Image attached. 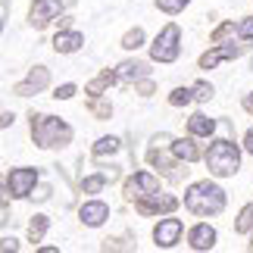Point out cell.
<instances>
[{"label":"cell","instance_id":"ffe728a7","mask_svg":"<svg viewBox=\"0 0 253 253\" xmlns=\"http://www.w3.org/2000/svg\"><path fill=\"white\" fill-rule=\"evenodd\" d=\"M47 228H50V219H47V216H35L32 222H28V241H32V244H41V238L47 235Z\"/></svg>","mask_w":253,"mask_h":253},{"label":"cell","instance_id":"277c9868","mask_svg":"<svg viewBox=\"0 0 253 253\" xmlns=\"http://www.w3.org/2000/svg\"><path fill=\"white\" fill-rule=\"evenodd\" d=\"M178 41H181V28L175 25V22H169V25L157 35V41L150 44V56H153L157 63H175V60H178V50H181Z\"/></svg>","mask_w":253,"mask_h":253},{"label":"cell","instance_id":"ac0fdd59","mask_svg":"<svg viewBox=\"0 0 253 253\" xmlns=\"http://www.w3.org/2000/svg\"><path fill=\"white\" fill-rule=\"evenodd\" d=\"M113 82H119V75L106 69V72H100V75H97L94 82H87V84H84V91L91 94V97H100V91H106V87H110Z\"/></svg>","mask_w":253,"mask_h":253},{"label":"cell","instance_id":"8992f818","mask_svg":"<svg viewBox=\"0 0 253 253\" xmlns=\"http://www.w3.org/2000/svg\"><path fill=\"white\" fill-rule=\"evenodd\" d=\"M60 13H63L60 0H35L32 9H28V22H32L35 28H47Z\"/></svg>","mask_w":253,"mask_h":253},{"label":"cell","instance_id":"5b68a950","mask_svg":"<svg viewBox=\"0 0 253 253\" xmlns=\"http://www.w3.org/2000/svg\"><path fill=\"white\" fill-rule=\"evenodd\" d=\"M35 184H38V169H32V166H19V169L9 172L6 191H9V197L22 200V197H32Z\"/></svg>","mask_w":253,"mask_h":253},{"label":"cell","instance_id":"2e32d148","mask_svg":"<svg viewBox=\"0 0 253 253\" xmlns=\"http://www.w3.org/2000/svg\"><path fill=\"white\" fill-rule=\"evenodd\" d=\"M188 131L194 138H210V134L216 131V119H210L207 113H194L188 119Z\"/></svg>","mask_w":253,"mask_h":253},{"label":"cell","instance_id":"4316f807","mask_svg":"<svg viewBox=\"0 0 253 253\" xmlns=\"http://www.w3.org/2000/svg\"><path fill=\"white\" fill-rule=\"evenodd\" d=\"M191 0H157V6L163 9V13H169V16H175V13H181L184 6H188Z\"/></svg>","mask_w":253,"mask_h":253},{"label":"cell","instance_id":"6da1fadb","mask_svg":"<svg viewBox=\"0 0 253 253\" xmlns=\"http://www.w3.org/2000/svg\"><path fill=\"white\" fill-rule=\"evenodd\" d=\"M184 207L197 216H212V212L225 210V191L212 181H194L188 191H184Z\"/></svg>","mask_w":253,"mask_h":253},{"label":"cell","instance_id":"d6986e66","mask_svg":"<svg viewBox=\"0 0 253 253\" xmlns=\"http://www.w3.org/2000/svg\"><path fill=\"white\" fill-rule=\"evenodd\" d=\"M119 147H122V141L113 138V134H106V138H100V141L94 144V157H97V160L113 157V153H119Z\"/></svg>","mask_w":253,"mask_h":253},{"label":"cell","instance_id":"cb8c5ba5","mask_svg":"<svg viewBox=\"0 0 253 253\" xmlns=\"http://www.w3.org/2000/svg\"><path fill=\"white\" fill-rule=\"evenodd\" d=\"M194 100V91H191V87H175V91L169 94V103L172 106H188Z\"/></svg>","mask_w":253,"mask_h":253},{"label":"cell","instance_id":"83f0119b","mask_svg":"<svg viewBox=\"0 0 253 253\" xmlns=\"http://www.w3.org/2000/svg\"><path fill=\"white\" fill-rule=\"evenodd\" d=\"M231 35H235V22H222L216 32L210 35V41H212V44H222V41H225V38H231Z\"/></svg>","mask_w":253,"mask_h":253},{"label":"cell","instance_id":"7c38bea8","mask_svg":"<svg viewBox=\"0 0 253 253\" xmlns=\"http://www.w3.org/2000/svg\"><path fill=\"white\" fill-rule=\"evenodd\" d=\"M235 56H241V47H235V44L212 47V50H207V53L200 56V69H216L219 63H225V60H235Z\"/></svg>","mask_w":253,"mask_h":253},{"label":"cell","instance_id":"d6a6232c","mask_svg":"<svg viewBox=\"0 0 253 253\" xmlns=\"http://www.w3.org/2000/svg\"><path fill=\"white\" fill-rule=\"evenodd\" d=\"M244 150H247L250 157H253V128H250V131L244 134Z\"/></svg>","mask_w":253,"mask_h":253},{"label":"cell","instance_id":"9a60e30c","mask_svg":"<svg viewBox=\"0 0 253 253\" xmlns=\"http://www.w3.org/2000/svg\"><path fill=\"white\" fill-rule=\"evenodd\" d=\"M82 44H84V38L79 32H66V28L53 38V50L56 53H75V50H82Z\"/></svg>","mask_w":253,"mask_h":253},{"label":"cell","instance_id":"5bb4252c","mask_svg":"<svg viewBox=\"0 0 253 253\" xmlns=\"http://www.w3.org/2000/svg\"><path fill=\"white\" fill-rule=\"evenodd\" d=\"M147 63H141V60H125L116 66V75H119V82H138V79H147Z\"/></svg>","mask_w":253,"mask_h":253},{"label":"cell","instance_id":"7a4b0ae2","mask_svg":"<svg viewBox=\"0 0 253 253\" xmlns=\"http://www.w3.org/2000/svg\"><path fill=\"white\" fill-rule=\"evenodd\" d=\"M32 138L38 147L53 150V147H66L72 141V125H66L56 116H38L32 113Z\"/></svg>","mask_w":253,"mask_h":253},{"label":"cell","instance_id":"1f68e13d","mask_svg":"<svg viewBox=\"0 0 253 253\" xmlns=\"http://www.w3.org/2000/svg\"><path fill=\"white\" fill-rule=\"evenodd\" d=\"M0 250H19V241L16 238H3L0 241Z\"/></svg>","mask_w":253,"mask_h":253},{"label":"cell","instance_id":"ba28073f","mask_svg":"<svg viewBox=\"0 0 253 253\" xmlns=\"http://www.w3.org/2000/svg\"><path fill=\"white\" fill-rule=\"evenodd\" d=\"M47 82H50L47 66H35V69L25 75V82H19V84L13 87V94H16V97H32V94H38V91H44Z\"/></svg>","mask_w":253,"mask_h":253},{"label":"cell","instance_id":"44dd1931","mask_svg":"<svg viewBox=\"0 0 253 253\" xmlns=\"http://www.w3.org/2000/svg\"><path fill=\"white\" fill-rule=\"evenodd\" d=\"M235 231H241V235L253 231V203H247V207L241 210V216H238V222H235Z\"/></svg>","mask_w":253,"mask_h":253},{"label":"cell","instance_id":"f35d334b","mask_svg":"<svg viewBox=\"0 0 253 253\" xmlns=\"http://www.w3.org/2000/svg\"><path fill=\"white\" fill-rule=\"evenodd\" d=\"M250 250H253V238H250Z\"/></svg>","mask_w":253,"mask_h":253},{"label":"cell","instance_id":"836d02e7","mask_svg":"<svg viewBox=\"0 0 253 253\" xmlns=\"http://www.w3.org/2000/svg\"><path fill=\"white\" fill-rule=\"evenodd\" d=\"M13 119H16L13 113H0V128H6V125H13Z\"/></svg>","mask_w":253,"mask_h":253},{"label":"cell","instance_id":"f546056e","mask_svg":"<svg viewBox=\"0 0 253 253\" xmlns=\"http://www.w3.org/2000/svg\"><path fill=\"white\" fill-rule=\"evenodd\" d=\"M238 35H241V38H244V41H250V38H253V16H247V19H244V22H241V25H238Z\"/></svg>","mask_w":253,"mask_h":253},{"label":"cell","instance_id":"ab89813d","mask_svg":"<svg viewBox=\"0 0 253 253\" xmlns=\"http://www.w3.org/2000/svg\"><path fill=\"white\" fill-rule=\"evenodd\" d=\"M250 69H253V63H250Z\"/></svg>","mask_w":253,"mask_h":253},{"label":"cell","instance_id":"d4e9b609","mask_svg":"<svg viewBox=\"0 0 253 253\" xmlns=\"http://www.w3.org/2000/svg\"><path fill=\"white\" fill-rule=\"evenodd\" d=\"M87 106H91V113L97 116V119H110V116H113V103L100 100V97H94V100L87 103Z\"/></svg>","mask_w":253,"mask_h":253},{"label":"cell","instance_id":"e575fe53","mask_svg":"<svg viewBox=\"0 0 253 253\" xmlns=\"http://www.w3.org/2000/svg\"><path fill=\"white\" fill-rule=\"evenodd\" d=\"M32 197H35V200H47V197H50V188L44 184V188H38V194H32Z\"/></svg>","mask_w":253,"mask_h":253},{"label":"cell","instance_id":"4fadbf2b","mask_svg":"<svg viewBox=\"0 0 253 253\" xmlns=\"http://www.w3.org/2000/svg\"><path fill=\"white\" fill-rule=\"evenodd\" d=\"M188 244L194 250H212L216 247V228L207 225V222H200V225H194L188 231Z\"/></svg>","mask_w":253,"mask_h":253},{"label":"cell","instance_id":"8d00e7d4","mask_svg":"<svg viewBox=\"0 0 253 253\" xmlns=\"http://www.w3.org/2000/svg\"><path fill=\"white\" fill-rule=\"evenodd\" d=\"M3 194H9V191H3V181H0V207L6 203V197H3Z\"/></svg>","mask_w":253,"mask_h":253},{"label":"cell","instance_id":"d590c367","mask_svg":"<svg viewBox=\"0 0 253 253\" xmlns=\"http://www.w3.org/2000/svg\"><path fill=\"white\" fill-rule=\"evenodd\" d=\"M244 110H247V113H253V91L244 97Z\"/></svg>","mask_w":253,"mask_h":253},{"label":"cell","instance_id":"e0dca14e","mask_svg":"<svg viewBox=\"0 0 253 253\" xmlns=\"http://www.w3.org/2000/svg\"><path fill=\"white\" fill-rule=\"evenodd\" d=\"M172 153H175V160H184V163L200 160V150H197V144H194V138H178V141H172Z\"/></svg>","mask_w":253,"mask_h":253},{"label":"cell","instance_id":"3957f363","mask_svg":"<svg viewBox=\"0 0 253 253\" xmlns=\"http://www.w3.org/2000/svg\"><path fill=\"white\" fill-rule=\"evenodd\" d=\"M203 160H207V169L212 175H219V178H228V175H235L241 169V150H238V144H231L225 138L212 141Z\"/></svg>","mask_w":253,"mask_h":253},{"label":"cell","instance_id":"74e56055","mask_svg":"<svg viewBox=\"0 0 253 253\" xmlns=\"http://www.w3.org/2000/svg\"><path fill=\"white\" fill-rule=\"evenodd\" d=\"M0 32H3V19H0Z\"/></svg>","mask_w":253,"mask_h":253},{"label":"cell","instance_id":"7402d4cb","mask_svg":"<svg viewBox=\"0 0 253 253\" xmlns=\"http://www.w3.org/2000/svg\"><path fill=\"white\" fill-rule=\"evenodd\" d=\"M103 184H106V175L97 172V175H87V178L82 181V191H84V194H100Z\"/></svg>","mask_w":253,"mask_h":253},{"label":"cell","instance_id":"52a82bcc","mask_svg":"<svg viewBox=\"0 0 253 253\" xmlns=\"http://www.w3.org/2000/svg\"><path fill=\"white\" fill-rule=\"evenodd\" d=\"M160 191V181L153 178L150 172H134L128 181H125V197L128 200H141V197H150V194Z\"/></svg>","mask_w":253,"mask_h":253},{"label":"cell","instance_id":"4dcf8cb0","mask_svg":"<svg viewBox=\"0 0 253 253\" xmlns=\"http://www.w3.org/2000/svg\"><path fill=\"white\" fill-rule=\"evenodd\" d=\"M134 91H138L141 97H150V94H153V82H144V79H138V82H134Z\"/></svg>","mask_w":253,"mask_h":253},{"label":"cell","instance_id":"603a6c76","mask_svg":"<svg viewBox=\"0 0 253 253\" xmlns=\"http://www.w3.org/2000/svg\"><path fill=\"white\" fill-rule=\"evenodd\" d=\"M122 47L125 50H138V47H144V28H131V32L122 38Z\"/></svg>","mask_w":253,"mask_h":253},{"label":"cell","instance_id":"30bf717a","mask_svg":"<svg viewBox=\"0 0 253 253\" xmlns=\"http://www.w3.org/2000/svg\"><path fill=\"white\" fill-rule=\"evenodd\" d=\"M181 238V219H160V225L153 228V241H157V247L169 250L178 244Z\"/></svg>","mask_w":253,"mask_h":253},{"label":"cell","instance_id":"f1b7e54d","mask_svg":"<svg viewBox=\"0 0 253 253\" xmlns=\"http://www.w3.org/2000/svg\"><path fill=\"white\" fill-rule=\"evenodd\" d=\"M53 97H56V100H72V97H75V84H60L53 91Z\"/></svg>","mask_w":253,"mask_h":253},{"label":"cell","instance_id":"484cf974","mask_svg":"<svg viewBox=\"0 0 253 253\" xmlns=\"http://www.w3.org/2000/svg\"><path fill=\"white\" fill-rule=\"evenodd\" d=\"M191 91H194V100H200V103L212 100V94H216V91H212V84H210V82H197V84L191 87Z\"/></svg>","mask_w":253,"mask_h":253},{"label":"cell","instance_id":"8fae6325","mask_svg":"<svg viewBox=\"0 0 253 253\" xmlns=\"http://www.w3.org/2000/svg\"><path fill=\"white\" fill-rule=\"evenodd\" d=\"M79 216H82V222L87 228H97V225H103V222L110 219V207H106L103 200H87V203H82Z\"/></svg>","mask_w":253,"mask_h":253},{"label":"cell","instance_id":"9c48e42d","mask_svg":"<svg viewBox=\"0 0 253 253\" xmlns=\"http://www.w3.org/2000/svg\"><path fill=\"white\" fill-rule=\"evenodd\" d=\"M175 207H178V200L172 197V194H150V197H141L134 200V210L144 212V216H150V212H172Z\"/></svg>","mask_w":253,"mask_h":253}]
</instances>
